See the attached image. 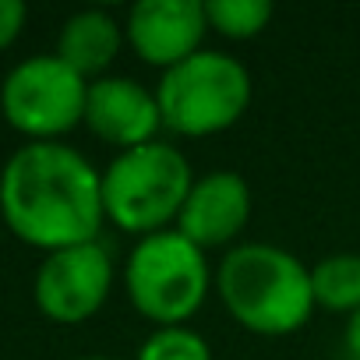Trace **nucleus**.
I'll return each mask as SVG.
<instances>
[{"mask_svg": "<svg viewBox=\"0 0 360 360\" xmlns=\"http://www.w3.org/2000/svg\"><path fill=\"white\" fill-rule=\"evenodd\" d=\"M85 127L99 141L113 145L117 152L155 141L162 131L155 89H145L141 82H134L127 75H106V78L89 82Z\"/></svg>", "mask_w": 360, "mask_h": 360, "instance_id": "obj_10", "label": "nucleus"}, {"mask_svg": "<svg viewBox=\"0 0 360 360\" xmlns=\"http://www.w3.org/2000/svg\"><path fill=\"white\" fill-rule=\"evenodd\" d=\"M205 32L209 18L202 0H138L124 18L127 46L159 71H169L205 50Z\"/></svg>", "mask_w": 360, "mask_h": 360, "instance_id": "obj_9", "label": "nucleus"}, {"mask_svg": "<svg viewBox=\"0 0 360 360\" xmlns=\"http://www.w3.org/2000/svg\"><path fill=\"white\" fill-rule=\"evenodd\" d=\"M272 15L276 11L269 0H205L209 32H219L223 39H233V43L262 36Z\"/></svg>", "mask_w": 360, "mask_h": 360, "instance_id": "obj_13", "label": "nucleus"}, {"mask_svg": "<svg viewBox=\"0 0 360 360\" xmlns=\"http://www.w3.org/2000/svg\"><path fill=\"white\" fill-rule=\"evenodd\" d=\"M134 360H212V346L191 325H166L141 339Z\"/></svg>", "mask_w": 360, "mask_h": 360, "instance_id": "obj_14", "label": "nucleus"}, {"mask_svg": "<svg viewBox=\"0 0 360 360\" xmlns=\"http://www.w3.org/2000/svg\"><path fill=\"white\" fill-rule=\"evenodd\" d=\"M216 297L240 328L265 339L300 332L318 311L311 269L293 251L269 240H244L223 251L216 265Z\"/></svg>", "mask_w": 360, "mask_h": 360, "instance_id": "obj_2", "label": "nucleus"}, {"mask_svg": "<svg viewBox=\"0 0 360 360\" xmlns=\"http://www.w3.org/2000/svg\"><path fill=\"white\" fill-rule=\"evenodd\" d=\"M191 184L195 169L173 141L155 138L148 145L117 152L103 169L106 223L134 240L173 230Z\"/></svg>", "mask_w": 360, "mask_h": 360, "instance_id": "obj_3", "label": "nucleus"}, {"mask_svg": "<svg viewBox=\"0 0 360 360\" xmlns=\"http://www.w3.org/2000/svg\"><path fill=\"white\" fill-rule=\"evenodd\" d=\"M29 22V8L22 0H0V50H8Z\"/></svg>", "mask_w": 360, "mask_h": 360, "instance_id": "obj_15", "label": "nucleus"}, {"mask_svg": "<svg viewBox=\"0 0 360 360\" xmlns=\"http://www.w3.org/2000/svg\"><path fill=\"white\" fill-rule=\"evenodd\" d=\"M346 349H349V356L353 360H360V311H353L349 318H346Z\"/></svg>", "mask_w": 360, "mask_h": 360, "instance_id": "obj_16", "label": "nucleus"}, {"mask_svg": "<svg viewBox=\"0 0 360 360\" xmlns=\"http://www.w3.org/2000/svg\"><path fill=\"white\" fill-rule=\"evenodd\" d=\"M311 293L314 307L332 314H353L360 311V255L356 251H335L311 265Z\"/></svg>", "mask_w": 360, "mask_h": 360, "instance_id": "obj_12", "label": "nucleus"}, {"mask_svg": "<svg viewBox=\"0 0 360 360\" xmlns=\"http://www.w3.org/2000/svg\"><path fill=\"white\" fill-rule=\"evenodd\" d=\"M89 82L57 53H32L0 82V113L29 141H60L85 124Z\"/></svg>", "mask_w": 360, "mask_h": 360, "instance_id": "obj_6", "label": "nucleus"}, {"mask_svg": "<svg viewBox=\"0 0 360 360\" xmlns=\"http://www.w3.org/2000/svg\"><path fill=\"white\" fill-rule=\"evenodd\" d=\"M120 279L131 307L155 328L188 325L202 311L209 290H216V269L209 265V255L180 230L134 240Z\"/></svg>", "mask_w": 360, "mask_h": 360, "instance_id": "obj_4", "label": "nucleus"}, {"mask_svg": "<svg viewBox=\"0 0 360 360\" xmlns=\"http://www.w3.org/2000/svg\"><path fill=\"white\" fill-rule=\"evenodd\" d=\"M251 96L255 82L248 64L223 50H198L155 82L162 131L176 138H212L230 131L248 113Z\"/></svg>", "mask_w": 360, "mask_h": 360, "instance_id": "obj_5", "label": "nucleus"}, {"mask_svg": "<svg viewBox=\"0 0 360 360\" xmlns=\"http://www.w3.org/2000/svg\"><path fill=\"white\" fill-rule=\"evenodd\" d=\"M251 212H255V195L248 180L237 169H209L195 176L173 230H180L202 251L216 248L230 251L237 248V237L251 223Z\"/></svg>", "mask_w": 360, "mask_h": 360, "instance_id": "obj_8", "label": "nucleus"}, {"mask_svg": "<svg viewBox=\"0 0 360 360\" xmlns=\"http://www.w3.org/2000/svg\"><path fill=\"white\" fill-rule=\"evenodd\" d=\"M75 360H120V356H99V353H92V356H75Z\"/></svg>", "mask_w": 360, "mask_h": 360, "instance_id": "obj_17", "label": "nucleus"}, {"mask_svg": "<svg viewBox=\"0 0 360 360\" xmlns=\"http://www.w3.org/2000/svg\"><path fill=\"white\" fill-rule=\"evenodd\" d=\"M113 279V255L103 240L60 248L43 255L32 279V300L53 325H82L103 311Z\"/></svg>", "mask_w": 360, "mask_h": 360, "instance_id": "obj_7", "label": "nucleus"}, {"mask_svg": "<svg viewBox=\"0 0 360 360\" xmlns=\"http://www.w3.org/2000/svg\"><path fill=\"white\" fill-rule=\"evenodd\" d=\"M124 46H127L124 22H117L103 8H85V11H75L60 25L53 53L68 68H75L85 82H96V78H106V71L113 68Z\"/></svg>", "mask_w": 360, "mask_h": 360, "instance_id": "obj_11", "label": "nucleus"}, {"mask_svg": "<svg viewBox=\"0 0 360 360\" xmlns=\"http://www.w3.org/2000/svg\"><path fill=\"white\" fill-rule=\"evenodd\" d=\"M0 219L43 255L99 240L103 169L68 141H25L0 169Z\"/></svg>", "mask_w": 360, "mask_h": 360, "instance_id": "obj_1", "label": "nucleus"}]
</instances>
